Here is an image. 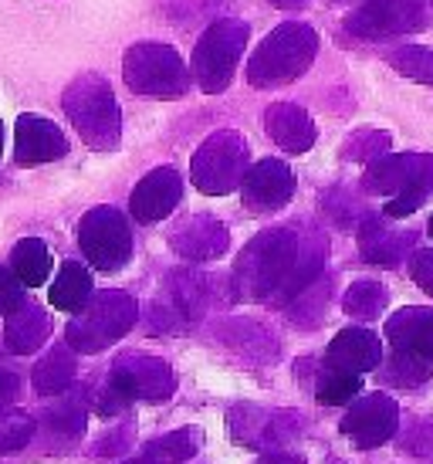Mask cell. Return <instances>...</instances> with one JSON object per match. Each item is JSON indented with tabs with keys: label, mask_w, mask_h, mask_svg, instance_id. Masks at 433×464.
<instances>
[{
	"label": "cell",
	"mask_w": 433,
	"mask_h": 464,
	"mask_svg": "<svg viewBox=\"0 0 433 464\" xmlns=\"http://www.w3.org/2000/svg\"><path fill=\"white\" fill-rule=\"evenodd\" d=\"M298 247H302V237L294 234V227H271L257 234L255 241H247L230 275L234 298H244V302L274 298L298 258Z\"/></svg>",
	"instance_id": "obj_1"
},
{
	"label": "cell",
	"mask_w": 433,
	"mask_h": 464,
	"mask_svg": "<svg viewBox=\"0 0 433 464\" xmlns=\"http://www.w3.org/2000/svg\"><path fill=\"white\" fill-rule=\"evenodd\" d=\"M319 54V31L312 24H278L247 62V82L255 89H278L302 78Z\"/></svg>",
	"instance_id": "obj_2"
},
{
	"label": "cell",
	"mask_w": 433,
	"mask_h": 464,
	"mask_svg": "<svg viewBox=\"0 0 433 464\" xmlns=\"http://www.w3.org/2000/svg\"><path fill=\"white\" fill-rule=\"evenodd\" d=\"M64 116L72 119L78 136L91 150H115L122 140V112L115 102L112 85L95 72L78 75L62 95Z\"/></svg>",
	"instance_id": "obj_3"
},
{
	"label": "cell",
	"mask_w": 433,
	"mask_h": 464,
	"mask_svg": "<svg viewBox=\"0 0 433 464\" xmlns=\"http://www.w3.org/2000/svg\"><path fill=\"white\" fill-rule=\"evenodd\" d=\"M362 187L370 194L390 197L382 214L390 220L407 218L430 197L433 190V156L430 153H393L372 160Z\"/></svg>",
	"instance_id": "obj_4"
},
{
	"label": "cell",
	"mask_w": 433,
	"mask_h": 464,
	"mask_svg": "<svg viewBox=\"0 0 433 464\" xmlns=\"http://www.w3.org/2000/svg\"><path fill=\"white\" fill-rule=\"evenodd\" d=\"M140 319V305L129 292H99L95 298H89V305L82 312H75V319L68 323V346L75 353H102L112 343H119L122 335L136 325Z\"/></svg>",
	"instance_id": "obj_5"
},
{
	"label": "cell",
	"mask_w": 433,
	"mask_h": 464,
	"mask_svg": "<svg viewBox=\"0 0 433 464\" xmlns=\"http://www.w3.org/2000/svg\"><path fill=\"white\" fill-rule=\"evenodd\" d=\"M190 75L193 72H187L177 48L163 41H140L122 58V78L136 95H153V99L187 95Z\"/></svg>",
	"instance_id": "obj_6"
},
{
	"label": "cell",
	"mask_w": 433,
	"mask_h": 464,
	"mask_svg": "<svg viewBox=\"0 0 433 464\" xmlns=\"http://www.w3.org/2000/svg\"><path fill=\"white\" fill-rule=\"evenodd\" d=\"M247 38H251V27L244 21H234V17H224V21H214L207 27L197 48H193V82L207 92V95H220V92L230 85V78L237 72V62H241L244 48H247Z\"/></svg>",
	"instance_id": "obj_7"
},
{
	"label": "cell",
	"mask_w": 433,
	"mask_h": 464,
	"mask_svg": "<svg viewBox=\"0 0 433 464\" xmlns=\"http://www.w3.org/2000/svg\"><path fill=\"white\" fill-rule=\"evenodd\" d=\"M247 160H251V150L244 142L241 132L234 130H220L214 132L210 140H204V146L193 153L190 173L197 190L207 197H224L230 190H237L247 177Z\"/></svg>",
	"instance_id": "obj_8"
},
{
	"label": "cell",
	"mask_w": 433,
	"mask_h": 464,
	"mask_svg": "<svg viewBox=\"0 0 433 464\" xmlns=\"http://www.w3.org/2000/svg\"><path fill=\"white\" fill-rule=\"evenodd\" d=\"M78 247L95 271H119L132 258V231L122 210L95 207L78 224Z\"/></svg>",
	"instance_id": "obj_9"
},
{
	"label": "cell",
	"mask_w": 433,
	"mask_h": 464,
	"mask_svg": "<svg viewBox=\"0 0 433 464\" xmlns=\"http://www.w3.org/2000/svg\"><path fill=\"white\" fill-rule=\"evenodd\" d=\"M302 427H305L302 413L294 411H271V407H251V403L227 411V434L251 451H284L288 444L302 438Z\"/></svg>",
	"instance_id": "obj_10"
},
{
	"label": "cell",
	"mask_w": 433,
	"mask_h": 464,
	"mask_svg": "<svg viewBox=\"0 0 433 464\" xmlns=\"http://www.w3.org/2000/svg\"><path fill=\"white\" fill-rule=\"evenodd\" d=\"M430 24V0H366L345 17V31L362 41L413 34Z\"/></svg>",
	"instance_id": "obj_11"
},
{
	"label": "cell",
	"mask_w": 433,
	"mask_h": 464,
	"mask_svg": "<svg viewBox=\"0 0 433 464\" xmlns=\"http://www.w3.org/2000/svg\"><path fill=\"white\" fill-rule=\"evenodd\" d=\"M109 383L129 400H149V403H163L177 393V376L173 366L159 356L149 353H122L115 356L112 370H109Z\"/></svg>",
	"instance_id": "obj_12"
},
{
	"label": "cell",
	"mask_w": 433,
	"mask_h": 464,
	"mask_svg": "<svg viewBox=\"0 0 433 464\" xmlns=\"http://www.w3.org/2000/svg\"><path fill=\"white\" fill-rule=\"evenodd\" d=\"M396 427H399L396 400L386 397V393H370V397L356 400L349 407L342 420V434L356 444L359 451H372V448H380L393 438Z\"/></svg>",
	"instance_id": "obj_13"
},
{
	"label": "cell",
	"mask_w": 433,
	"mask_h": 464,
	"mask_svg": "<svg viewBox=\"0 0 433 464\" xmlns=\"http://www.w3.org/2000/svg\"><path fill=\"white\" fill-rule=\"evenodd\" d=\"M244 207L251 214H271L281 210L294 197V173L284 160H261L257 167L247 169L241 183Z\"/></svg>",
	"instance_id": "obj_14"
},
{
	"label": "cell",
	"mask_w": 433,
	"mask_h": 464,
	"mask_svg": "<svg viewBox=\"0 0 433 464\" xmlns=\"http://www.w3.org/2000/svg\"><path fill=\"white\" fill-rule=\"evenodd\" d=\"M68 153L64 132L44 116H17L14 122V163L21 167H38V163H54Z\"/></svg>",
	"instance_id": "obj_15"
},
{
	"label": "cell",
	"mask_w": 433,
	"mask_h": 464,
	"mask_svg": "<svg viewBox=\"0 0 433 464\" xmlns=\"http://www.w3.org/2000/svg\"><path fill=\"white\" fill-rule=\"evenodd\" d=\"M179 197H183V180H179L177 169L156 167L136 183V190L129 197V210L142 224H156V220L169 218L177 210Z\"/></svg>",
	"instance_id": "obj_16"
},
{
	"label": "cell",
	"mask_w": 433,
	"mask_h": 464,
	"mask_svg": "<svg viewBox=\"0 0 433 464\" xmlns=\"http://www.w3.org/2000/svg\"><path fill=\"white\" fill-rule=\"evenodd\" d=\"M169 247L187 261H214L227 255L230 234L216 218L197 214V218L179 220L177 231L169 234Z\"/></svg>",
	"instance_id": "obj_17"
},
{
	"label": "cell",
	"mask_w": 433,
	"mask_h": 464,
	"mask_svg": "<svg viewBox=\"0 0 433 464\" xmlns=\"http://www.w3.org/2000/svg\"><path fill=\"white\" fill-rule=\"evenodd\" d=\"M382 360V346L376 333L370 329H359V325H349L329 343V353H325V362L329 370H339V373H372Z\"/></svg>",
	"instance_id": "obj_18"
},
{
	"label": "cell",
	"mask_w": 433,
	"mask_h": 464,
	"mask_svg": "<svg viewBox=\"0 0 433 464\" xmlns=\"http://www.w3.org/2000/svg\"><path fill=\"white\" fill-rule=\"evenodd\" d=\"M386 220H390L386 214H382V218L362 220V227H359V251H362V258L372 261V265H380V268H396V265L413 251L417 234L390 227Z\"/></svg>",
	"instance_id": "obj_19"
},
{
	"label": "cell",
	"mask_w": 433,
	"mask_h": 464,
	"mask_svg": "<svg viewBox=\"0 0 433 464\" xmlns=\"http://www.w3.org/2000/svg\"><path fill=\"white\" fill-rule=\"evenodd\" d=\"M265 130L274 142H278L284 153H308L319 132H315V122L298 102H274L265 112Z\"/></svg>",
	"instance_id": "obj_20"
},
{
	"label": "cell",
	"mask_w": 433,
	"mask_h": 464,
	"mask_svg": "<svg viewBox=\"0 0 433 464\" xmlns=\"http://www.w3.org/2000/svg\"><path fill=\"white\" fill-rule=\"evenodd\" d=\"M325 251H329V245H325V237H322L319 231L305 234V237H302V247H298V258H294L292 271H288V278L281 282V288L274 292L271 302H274V305H284V302H294L305 288H312L315 278L322 275Z\"/></svg>",
	"instance_id": "obj_21"
},
{
	"label": "cell",
	"mask_w": 433,
	"mask_h": 464,
	"mask_svg": "<svg viewBox=\"0 0 433 464\" xmlns=\"http://www.w3.org/2000/svg\"><path fill=\"white\" fill-rule=\"evenodd\" d=\"M386 335L393 349H407V353H417L433 366V309H399L393 312V319L386 323Z\"/></svg>",
	"instance_id": "obj_22"
},
{
	"label": "cell",
	"mask_w": 433,
	"mask_h": 464,
	"mask_svg": "<svg viewBox=\"0 0 433 464\" xmlns=\"http://www.w3.org/2000/svg\"><path fill=\"white\" fill-rule=\"evenodd\" d=\"M52 335V315L34 305V302H24L7 315V329H4V343L14 356H31L44 346V339Z\"/></svg>",
	"instance_id": "obj_23"
},
{
	"label": "cell",
	"mask_w": 433,
	"mask_h": 464,
	"mask_svg": "<svg viewBox=\"0 0 433 464\" xmlns=\"http://www.w3.org/2000/svg\"><path fill=\"white\" fill-rule=\"evenodd\" d=\"M197 451H200V430L197 427H183V430H173L166 438L149 440L136 458H129L122 464H183L190 461Z\"/></svg>",
	"instance_id": "obj_24"
},
{
	"label": "cell",
	"mask_w": 433,
	"mask_h": 464,
	"mask_svg": "<svg viewBox=\"0 0 433 464\" xmlns=\"http://www.w3.org/2000/svg\"><path fill=\"white\" fill-rule=\"evenodd\" d=\"M41 427L52 438V451H64L68 444H75L85 434V400L68 397L54 403L52 411L41 417Z\"/></svg>",
	"instance_id": "obj_25"
},
{
	"label": "cell",
	"mask_w": 433,
	"mask_h": 464,
	"mask_svg": "<svg viewBox=\"0 0 433 464\" xmlns=\"http://www.w3.org/2000/svg\"><path fill=\"white\" fill-rule=\"evenodd\" d=\"M75 380V349L68 346H52L34 366V390L41 397H58L72 387Z\"/></svg>",
	"instance_id": "obj_26"
},
{
	"label": "cell",
	"mask_w": 433,
	"mask_h": 464,
	"mask_svg": "<svg viewBox=\"0 0 433 464\" xmlns=\"http://www.w3.org/2000/svg\"><path fill=\"white\" fill-rule=\"evenodd\" d=\"M54 309L62 312H82L89 305L91 298V275L85 265H78V261H64L62 271H58V278L52 282V292H48Z\"/></svg>",
	"instance_id": "obj_27"
},
{
	"label": "cell",
	"mask_w": 433,
	"mask_h": 464,
	"mask_svg": "<svg viewBox=\"0 0 433 464\" xmlns=\"http://www.w3.org/2000/svg\"><path fill=\"white\" fill-rule=\"evenodd\" d=\"M11 268L27 288H38V285H44L48 275H52V251H48V245H44L41 237H24V241L14 245Z\"/></svg>",
	"instance_id": "obj_28"
},
{
	"label": "cell",
	"mask_w": 433,
	"mask_h": 464,
	"mask_svg": "<svg viewBox=\"0 0 433 464\" xmlns=\"http://www.w3.org/2000/svg\"><path fill=\"white\" fill-rule=\"evenodd\" d=\"M380 380L386 387H399V390H413L430 380V362L417 356V353H407V349H393L390 362L380 370Z\"/></svg>",
	"instance_id": "obj_29"
},
{
	"label": "cell",
	"mask_w": 433,
	"mask_h": 464,
	"mask_svg": "<svg viewBox=\"0 0 433 464\" xmlns=\"http://www.w3.org/2000/svg\"><path fill=\"white\" fill-rule=\"evenodd\" d=\"M386 302H390L386 288L372 278H362V282L349 285V292L342 295V312L352 319H376V315H382Z\"/></svg>",
	"instance_id": "obj_30"
},
{
	"label": "cell",
	"mask_w": 433,
	"mask_h": 464,
	"mask_svg": "<svg viewBox=\"0 0 433 464\" xmlns=\"http://www.w3.org/2000/svg\"><path fill=\"white\" fill-rule=\"evenodd\" d=\"M386 62H390L399 75L413 78V82H423V85H430L433 89V52L430 48H417V44L396 48V52H386Z\"/></svg>",
	"instance_id": "obj_31"
},
{
	"label": "cell",
	"mask_w": 433,
	"mask_h": 464,
	"mask_svg": "<svg viewBox=\"0 0 433 464\" xmlns=\"http://www.w3.org/2000/svg\"><path fill=\"white\" fill-rule=\"evenodd\" d=\"M38 424L21 411H0V454H14L27 448Z\"/></svg>",
	"instance_id": "obj_32"
},
{
	"label": "cell",
	"mask_w": 433,
	"mask_h": 464,
	"mask_svg": "<svg viewBox=\"0 0 433 464\" xmlns=\"http://www.w3.org/2000/svg\"><path fill=\"white\" fill-rule=\"evenodd\" d=\"M386 150H390V136L380 130H359L352 132L349 140H345L342 146V156L345 160H352V163H366V160H380V156H386Z\"/></svg>",
	"instance_id": "obj_33"
},
{
	"label": "cell",
	"mask_w": 433,
	"mask_h": 464,
	"mask_svg": "<svg viewBox=\"0 0 433 464\" xmlns=\"http://www.w3.org/2000/svg\"><path fill=\"white\" fill-rule=\"evenodd\" d=\"M359 393V376L352 373H339V370H329L322 376V383L315 387V397L325 407H339V403H349V400Z\"/></svg>",
	"instance_id": "obj_34"
},
{
	"label": "cell",
	"mask_w": 433,
	"mask_h": 464,
	"mask_svg": "<svg viewBox=\"0 0 433 464\" xmlns=\"http://www.w3.org/2000/svg\"><path fill=\"white\" fill-rule=\"evenodd\" d=\"M17 305H24V282L14 275V268L0 265V315H11Z\"/></svg>",
	"instance_id": "obj_35"
},
{
	"label": "cell",
	"mask_w": 433,
	"mask_h": 464,
	"mask_svg": "<svg viewBox=\"0 0 433 464\" xmlns=\"http://www.w3.org/2000/svg\"><path fill=\"white\" fill-rule=\"evenodd\" d=\"M403 451L420 454V458H430L433 461V424H413L403 434Z\"/></svg>",
	"instance_id": "obj_36"
},
{
	"label": "cell",
	"mask_w": 433,
	"mask_h": 464,
	"mask_svg": "<svg viewBox=\"0 0 433 464\" xmlns=\"http://www.w3.org/2000/svg\"><path fill=\"white\" fill-rule=\"evenodd\" d=\"M132 434H136V427H132V420H126V427L119 424L115 430H109L99 444H95V454H119L126 451L129 444H132Z\"/></svg>",
	"instance_id": "obj_37"
},
{
	"label": "cell",
	"mask_w": 433,
	"mask_h": 464,
	"mask_svg": "<svg viewBox=\"0 0 433 464\" xmlns=\"http://www.w3.org/2000/svg\"><path fill=\"white\" fill-rule=\"evenodd\" d=\"M91 403H95V413H99V417H115V413L126 411L129 397H126V393H119V390L109 383L102 393H95V400H91Z\"/></svg>",
	"instance_id": "obj_38"
},
{
	"label": "cell",
	"mask_w": 433,
	"mask_h": 464,
	"mask_svg": "<svg viewBox=\"0 0 433 464\" xmlns=\"http://www.w3.org/2000/svg\"><path fill=\"white\" fill-rule=\"evenodd\" d=\"M413 282L420 285L423 292L433 295V251H413V265H409Z\"/></svg>",
	"instance_id": "obj_39"
},
{
	"label": "cell",
	"mask_w": 433,
	"mask_h": 464,
	"mask_svg": "<svg viewBox=\"0 0 433 464\" xmlns=\"http://www.w3.org/2000/svg\"><path fill=\"white\" fill-rule=\"evenodd\" d=\"M21 397V376L11 370H0V407H7Z\"/></svg>",
	"instance_id": "obj_40"
},
{
	"label": "cell",
	"mask_w": 433,
	"mask_h": 464,
	"mask_svg": "<svg viewBox=\"0 0 433 464\" xmlns=\"http://www.w3.org/2000/svg\"><path fill=\"white\" fill-rule=\"evenodd\" d=\"M255 464H305V461H302V458H292V454L274 451V454H265V458H257Z\"/></svg>",
	"instance_id": "obj_41"
},
{
	"label": "cell",
	"mask_w": 433,
	"mask_h": 464,
	"mask_svg": "<svg viewBox=\"0 0 433 464\" xmlns=\"http://www.w3.org/2000/svg\"><path fill=\"white\" fill-rule=\"evenodd\" d=\"M271 7H278V11H302L308 0H268Z\"/></svg>",
	"instance_id": "obj_42"
},
{
	"label": "cell",
	"mask_w": 433,
	"mask_h": 464,
	"mask_svg": "<svg viewBox=\"0 0 433 464\" xmlns=\"http://www.w3.org/2000/svg\"><path fill=\"white\" fill-rule=\"evenodd\" d=\"M0 150H4V126H0Z\"/></svg>",
	"instance_id": "obj_43"
},
{
	"label": "cell",
	"mask_w": 433,
	"mask_h": 464,
	"mask_svg": "<svg viewBox=\"0 0 433 464\" xmlns=\"http://www.w3.org/2000/svg\"><path fill=\"white\" fill-rule=\"evenodd\" d=\"M430 237H433V218H430Z\"/></svg>",
	"instance_id": "obj_44"
}]
</instances>
